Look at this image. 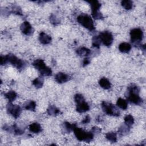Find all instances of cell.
I'll list each match as a JSON object with an SVG mask.
<instances>
[{"label":"cell","mask_w":146,"mask_h":146,"mask_svg":"<svg viewBox=\"0 0 146 146\" xmlns=\"http://www.w3.org/2000/svg\"><path fill=\"white\" fill-rule=\"evenodd\" d=\"M76 53L80 56H87L91 54V50L85 47H81L76 50Z\"/></svg>","instance_id":"17"},{"label":"cell","mask_w":146,"mask_h":146,"mask_svg":"<svg viewBox=\"0 0 146 146\" xmlns=\"http://www.w3.org/2000/svg\"><path fill=\"white\" fill-rule=\"evenodd\" d=\"M100 131H101V129H100V128L98 127H94L92 128L91 131V132L93 134H94V133H99L100 132Z\"/></svg>","instance_id":"33"},{"label":"cell","mask_w":146,"mask_h":146,"mask_svg":"<svg viewBox=\"0 0 146 146\" xmlns=\"http://www.w3.org/2000/svg\"><path fill=\"white\" fill-rule=\"evenodd\" d=\"M129 130L130 127L124 123L119 128L118 133L120 136H124L129 132Z\"/></svg>","instance_id":"21"},{"label":"cell","mask_w":146,"mask_h":146,"mask_svg":"<svg viewBox=\"0 0 146 146\" xmlns=\"http://www.w3.org/2000/svg\"><path fill=\"white\" fill-rule=\"evenodd\" d=\"M47 111L48 115L53 116H57L60 113V111L53 105L49 106V107L47 110Z\"/></svg>","instance_id":"18"},{"label":"cell","mask_w":146,"mask_h":146,"mask_svg":"<svg viewBox=\"0 0 146 146\" xmlns=\"http://www.w3.org/2000/svg\"><path fill=\"white\" fill-rule=\"evenodd\" d=\"M101 107L103 112L108 115L113 116H119L120 115V112L117 108L110 103L103 101L102 103Z\"/></svg>","instance_id":"6"},{"label":"cell","mask_w":146,"mask_h":146,"mask_svg":"<svg viewBox=\"0 0 146 146\" xmlns=\"http://www.w3.org/2000/svg\"><path fill=\"white\" fill-rule=\"evenodd\" d=\"M101 40L100 39V38L99 35L97 36H94L92 38V46L96 48H99L100 45L101 44Z\"/></svg>","instance_id":"30"},{"label":"cell","mask_w":146,"mask_h":146,"mask_svg":"<svg viewBox=\"0 0 146 146\" xmlns=\"http://www.w3.org/2000/svg\"><path fill=\"white\" fill-rule=\"evenodd\" d=\"M5 56L7 60V63H10L17 69H22L25 67L26 64L24 62V61L17 58L14 54H9L5 55Z\"/></svg>","instance_id":"7"},{"label":"cell","mask_w":146,"mask_h":146,"mask_svg":"<svg viewBox=\"0 0 146 146\" xmlns=\"http://www.w3.org/2000/svg\"><path fill=\"white\" fill-rule=\"evenodd\" d=\"M21 31L26 35H31L34 33V29L30 23L27 22H24L21 26Z\"/></svg>","instance_id":"12"},{"label":"cell","mask_w":146,"mask_h":146,"mask_svg":"<svg viewBox=\"0 0 146 146\" xmlns=\"http://www.w3.org/2000/svg\"><path fill=\"white\" fill-rule=\"evenodd\" d=\"M33 84L36 88H40L43 86V79L41 77H38L35 78L33 81Z\"/></svg>","instance_id":"25"},{"label":"cell","mask_w":146,"mask_h":146,"mask_svg":"<svg viewBox=\"0 0 146 146\" xmlns=\"http://www.w3.org/2000/svg\"><path fill=\"white\" fill-rule=\"evenodd\" d=\"M90 120H91L90 117L88 115H87V116L85 117V118L82 121V123L83 124H88V123H90Z\"/></svg>","instance_id":"35"},{"label":"cell","mask_w":146,"mask_h":146,"mask_svg":"<svg viewBox=\"0 0 146 146\" xmlns=\"http://www.w3.org/2000/svg\"><path fill=\"white\" fill-rule=\"evenodd\" d=\"M116 104L120 108H121L122 110H126L128 107L127 102L125 100H124L121 98H120L117 99Z\"/></svg>","instance_id":"23"},{"label":"cell","mask_w":146,"mask_h":146,"mask_svg":"<svg viewBox=\"0 0 146 146\" xmlns=\"http://www.w3.org/2000/svg\"><path fill=\"white\" fill-rule=\"evenodd\" d=\"M131 40L132 43L138 44L143 39V32L139 28H135L131 30L130 32Z\"/></svg>","instance_id":"9"},{"label":"cell","mask_w":146,"mask_h":146,"mask_svg":"<svg viewBox=\"0 0 146 146\" xmlns=\"http://www.w3.org/2000/svg\"><path fill=\"white\" fill-rule=\"evenodd\" d=\"M139 92L140 88L138 86L133 84L129 86L127 88V94L126 96L128 101L135 104H140L142 103L143 100L139 96Z\"/></svg>","instance_id":"1"},{"label":"cell","mask_w":146,"mask_h":146,"mask_svg":"<svg viewBox=\"0 0 146 146\" xmlns=\"http://www.w3.org/2000/svg\"><path fill=\"white\" fill-rule=\"evenodd\" d=\"M73 131L76 139L80 141L89 143L94 138V134L91 132H86L76 126L74 128Z\"/></svg>","instance_id":"2"},{"label":"cell","mask_w":146,"mask_h":146,"mask_svg":"<svg viewBox=\"0 0 146 146\" xmlns=\"http://www.w3.org/2000/svg\"><path fill=\"white\" fill-rule=\"evenodd\" d=\"M131 49V46L129 43L127 42L121 43L119 46V50L120 52L123 53H128Z\"/></svg>","instance_id":"16"},{"label":"cell","mask_w":146,"mask_h":146,"mask_svg":"<svg viewBox=\"0 0 146 146\" xmlns=\"http://www.w3.org/2000/svg\"><path fill=\"white\" fill-rule=\"evenodd\" d=\"M106 139L111 143H115L117 141V135L115 132H110L106 134Z\"/></svg>","instance_id":"24"},{"label":"cell","mask_w":146,"mask_h":146,"mask_svg":"<svg viewBox=\"0 0 146 146\" xmlns=\"http://www.w3.org/2000/svg\"><path fill=\"white\" fill-rule=\"evenodd\" d=\"M50 21L51 24L53 25H58V24L60 23V20L54 14H52L50 17Z\"/></svg>","instance_id":"31"},{"label":"cell","mask_w":146,"mask_h":146,"mask_svg":"<svg viewBox=\"0 0 146 146\" xmlns=\"http://www.w3.org/2000/svg\"><path fill=\"white\" fill-rule=\"evenodd\" d=\"M3 129L9 132L14 133L15 135H21L24 133V131L22 129L19 128L16 124H14L11 127L5 125L3 127Z\"/></svg>","instance_id":"13"},{"label":"cell","mask_w":146,"mask_h":146,"mask_svg":"<svg viewBox=\"0 0 146 146\" xmlns=\"http://www.w3.org/2000/svg\"><path fill=\"white\" fill-rule=\"evenodd\" d=\"M77 21L79 24L90 31L95 30L94 22L91 18L86 14H81L77 17Z\"/></svg>","instance_id":"5"},{"label":"cell","mask_w":146,"mask_h":146,"mask_svg":"<svg viewBox=\"0 0 146 146\" xmlns=\"http://www.w3.org/2000/svg\"><path fill=\"white\" fill-rule=\"evenodd\" d=\"M70 77L68 75L63 72H58L55 76V79L59 83H63L68 81Z\"/></svg>","instance_id":"14"},{"label":"cell","mask_w":146,"mask_h":146,"mask_svg":"<svg viewBox=\"0 0 146 146\" xmlns=\"http://www.w3.org/2000/svg\"><path fill=\"white\" fill-rule=\"evenodd\" d=\"M121 5L125 10H131L133 7V2L129 0L122 1Z\"/></svg>","instance_id":"28"},{"label":"cell","mask_w":146,"mask_h":146,"mask_svg":"<svg viewBox=\"0 0 146 146\" xmlns=\"http://www.w3.org/2000/svg\"><path fill=\"white\" fill-rule=\"evenodd\" d=\"M39 40L41 43L47 44L51 42V37L44 32H40L39 36Z\"/></svg>","instance_id":"15"},{"label":"cell","mask_w":146,"mask_h":146,"mask_svg":"<svg viewBox=\"0 0 146 146\" xmlns=\"http://www.w3.org/2000/svg\"><path fill=\"white\" fill-rule=\"evenodd\" d=\"M76 126V125L75 124H71L68 122H64L63 123V128L64 130L66 132H70L71 131H73L74 128Z\"/></svg>","instance_id":"27"},{"label":"cell","mask_w":146,"mask_h":146,"mask_svg":"<svg viewBox=\"0 0 146 146\" xmlns=\"http://www.w3.org/2000/svg\"><path fill=\"white\" fill-rule=\"evenodd\" d=\"M87 2H88L91 5L92 17L95 19H103V17L99 11L101 7V4L98 1H87Z\"/></svg>","instance_id":"8"},{"label":"cell","mask_w":146,"mask_h":146,"mask_svg":"<svg viewBox=\"0 0 146 146\" xmlns=\"http://www.w3.org/2000/svg\"><path fill=\"white\" fill-rule=\"evenodd\" d=\"M33 65L36 68L42 76H48L52 74V71L50 68L46 66L45 63L42 59H36L33 63Z\"/></svg>","instance_id":"4"},{"label":"cell","mask_w":146,"mask_h":146,"mask_svg":"<svg viewBox=\"0 0 146 146\" xmlns=\"http://www.w3.org/2000/svg\"><path fill=\"white\" fill-rule=\"evenodd\" d=\"M90 63V59L86 57V58L83 59V66L84 67V66L88 65Z\"/></svg>","instance_id":"34"},{"label":"cell","mask_w":146,"mask_h":146,"mask_svg":"<svg viewBox=\"0 0 146 146\" xmlns=\"http://www.w3.org/2000/svg\"><path fill=\"white\" fill-rule=\"evenodd\" d=\"M101 42L103 43L106 46H110L112 43L113 38L111 33L108 31H103L100 33L99 35Z\"/></svg>","instance_id":"11"},{"label":"cell","mask_w":146,"mask_h":146,"mask_svg":"<svg viewBox=\"0 0 146 146\" xmlns=\"http://www.w3.org/2000/svg\"><path fill=\"white\" fill-rule=\"evenodd\" d=\"M134 123V119L133 116L131 115H127L124 117V123L127 124V125L131 126Z\"/></svg>","instance_id":"29"},{"label":"cell","mask_w":146,"mask_h":146,"mask_svg":"<svg viewBox=\"0 0 146 146\" xmlns=\"http://www.w3.org/2000/svg\"><path fill=\"white\" fill-rule=\"evenodd\" d=\"M74 100L76 103V111L79 113L85 112L90 110L88 104L85 101L83 96L81 94H77L74 96Z\"/></svg>","instance_id":"3"},{"label":"cell","mask_w":146,"mask_h":146,"mask_svg":"<svg viewBox=\"0 0 146 146\" xmlns=\"http://www.w3.org/2000/svg\"><path fill=\"white\" fill-rule=\"evenodd\" d=\"M7 111L14 118L17 119L21 113L22 109L18 105H15L11 102H9L7 105Z\"/></svg>","instance_id":"10"},{"label":"cell","mask_w":146,"mask_h":146,"mask_svg":"<svg viewBox=\"0 0 146 146\" xmlns=\"http://www.w3.org/2000/svg\"><path fill=\"white\" fill-rule=\"evenodd\" d=\"M29 131L33 133H39L42 131V127L38 123H34L31 124L29 127Z\"/></svg>","instance_id":"19"},{"label":"cell","mask_w":146,"mask_h":146,"mask_svg":"<svg viewBox=\"0 0 146 146\" xmlns=\"http://www.w3.org/2000/svg\"><path fill=\"white\" fill-rule=\"evenodd\" d=\"M99 84L101 87L106 90L109 89L111 86L110 82L106 78H101L99 81Z\"/></svg>","instance_id":"20"},{"label":"cell","mask_w":146,"mask_h":146,"mask_svg":"<svg viewBox=\"0 0 146 146\" xmlns=\"http://www.w3.org/2000/svg\"><path fill=\"white\" fill-rule=\"evenodd\" d=\"M24 108L27 110L30 111H35L36 108V103L34 101H29L27 103H26L24 105Z\"/></svg>","instance_id":"26"},{"label":"cell","mask_w":146,"mask_h":146,"mask_svg":"<svg viewBox=\"0 0 146 146\" xmlns=\"http://www.w3.org/2000/svg\"><path fill=\"white\" fill-rule=\"evenodd\" d=\"M10 12L17 14V15H22V10L21 9V8L17 6H14L11 7V11Z\"/></svg>","instance_id":"32"},{"label":"cell","mask_w":146,"mask_h":146,"mask_svg":"<svg viewBox=\"0 0 146 146\" xmlns=\"http://www.w3.org/2000/svg\"><path fill=\"white\" fill-rule=\"evenodd\" d=\"M4 95L8 99L9 102H11V103H12V102H13L15 100V99L17 98V96L16 92L14 91H9V92L5 93L4 94Z\"/></svg>","instance_id":"22"}]
</instances>
